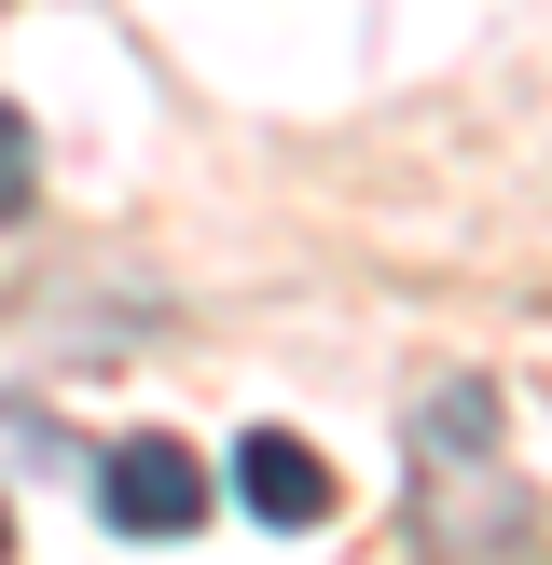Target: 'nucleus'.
Here are the masks:
<instances>
[{
    "mask_svg": "<svg viewBox=\"0 0 552 565\" xmlns=\"http://www.w3.org/2000/svg\"><path fill=\"white\" fill-rule=\"evenodd\" d=\"M97 511H110V539H193V524H208V469H193V441L125 428L97 456Z\"/></svg>",
    "mask_w": 552,
    "mask_h": 565,
    "instance_id": "f03ea898",
    "label": "nucleus"
},
{
    "mask_svg": "<svg viewBox=\"0 0 552 565\" xmlns=\"http://www.w3.org/2000/svg\"><path fill=\"white\" fill-rule=\"evenodd\" d=\"M0 565H14V511H0Z\"/></svg>",
    "mask_w": 552,
    "mask_h": 565,
    "instance_id": "39448f33",
    "label": "nucleus"
},
{
    "mask_svg": "<svg viewBox=\"0 0 552 565\" xmlns=\"http://www.w3.org/2000/svg\"><path fill=\"white\" fill-rule=\"evenodd\" d=\"M414 539H428V565H511L539 539L524 469L497 456V386H469V373H442L414 401Z\"/></svg>",
    "mask_w": 552,
    "mask_h": 565,
    "instance_id": "f257e3e1",
    "label": "nucleus"
},
{
    "mask_svg": "<svg viewBox=\"0 0 552 565\" xmlns=\"http://www.w3.org/2000/svg\"><path fill=\"white\" fill-rule=\"evenodd\" d=\"M235 497H248L263 524H290V539H304V524H331V511H346V483H331V456H318V441H290V428H248V441H235Z\"/></svg>",
    "mask_w": 552,
    "mask_h": 565,
    "instance_id": "7ed1b4c3",
    "label": "nucleus"
},
{
    "mask_svg": "<svg viewBox=\"0 0 552 565\" xmlns=\"http://www.w3.org/2000/svg\"><path fill=\"white\" fill-rule=\"evenodd\" d=\"M28 193H42L28 180V110H0V221H28Z\"/></svg>",
    "mask_w": 552,
    "mask_h": 565,
    "instance_id": "20e7f679",
    "label": "nucleus"
}]
</instances>
